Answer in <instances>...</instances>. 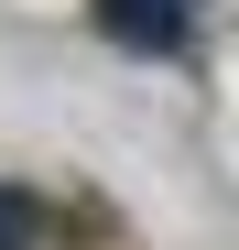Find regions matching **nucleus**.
Wrapping results in <instances>:
<instances>
[{"mask_svg":"<svg viewBox=\"0 0 239 250\" xmlns=\"http://www.w3.org/2000/svg\"><path fill=\"white\" fill-rule=\"evenodd\" d=\"M98 33H109L120 55H185L196 0H98Z\"/></svg>","mask_w":239,"mask_h":250,"instance_id":"nucleus-1","label":"nucleus"}]
</instances>
